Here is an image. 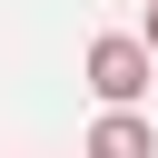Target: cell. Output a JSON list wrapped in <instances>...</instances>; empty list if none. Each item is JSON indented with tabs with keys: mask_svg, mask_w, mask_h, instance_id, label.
<instances>
[{
	"mask_svg": "<svg viewBox=\"0 0 158 158\" xmlns=\"http://www.w3.org/2000/svg\"><path fill=\"white\" fill-rule=\"evenodd\" d=\"M79 79L99 89V109H138V99H148V79H158V59H148V40H138V30H99V40L79 49Z\"/></svg>",
	"mask_w": 158,
	"mask_h": 158,
	"instance_id": "obj_1",
	"label": "cell"
},
{
	"mask_svg": "<svg viewBox=\"0 0 158 158\" xmlns=\"http://www.w3.org/2000/svg\"><path fill=\"white\" fill-rule=\"evenodd\" d=\"M79 158H158V118H138V109H109V118L79 138Z\"/></svg>",
	"mask_w": 158,
	"mask_h": 158,
	"instance_id": "obj_2",
	"label": "cell"
},
{
	"mask_svg": "<svg viewBox=\"0 0 158 158\" xmlns=\"http://www.w3.org/2000/svg\"><path fill=\"white\" fill-rule=\"evenodd\" d=\"M138 40H148V59H158V0H148V20H138Z\"/></svg>",
	"mask_w": 158,
	"mask_h": 158,
	"instance_id": "obj_3",
	"label": "cell"
}]
</instances>
